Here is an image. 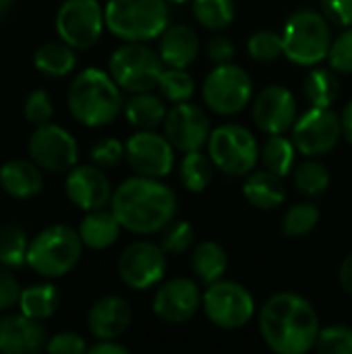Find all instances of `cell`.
<instances>
[{
	"label": "cell",
	"instance_id": "20",
	"mask_svg": "<svg viewBox=\"0 0 352 354\" xmlns=\"http://www.w3.org/2000/svg\"><path fill=\"white\" fill-rule=\"evenodd\" d=\"M50 336L39 319L27 317L21 311L0 317V353L35 354L46 351Z\"/></svg>",
	"mask_w": 352,
	"mask_h": 354
},
{
	"label": "cell",
	"instance_id": "4",
	"mask_svg": "<svg viewBox=\"0 0 352 354\" xmlns=\"http://www.w3.org/2000/svg\"><path fill=\"white\" fill-rule=\"evenodd\" d=\"M79 230L68 224H52L31 239L27 268L46 280H56L71 274L83 253Z\"/></svg>",
	"mask_w": 352,
	"mask_h": 354
},
{
	"label": "cell",
	"instance_id": "28",
	"mask_svg": "<svg viewBox=\"0 0 352 354\" xmlns=\"http://www.w3.org/2000/svg\"><path fill=\"white\" fill-rule=\"evenodd\" d=\"M60 307V290L52 282H37L21 290L17 309L33 319H50Z\"/></svg>",
	"mask_w": 352,
	"mask_h": 354
},
{
	"label": "cell",
	"instance_id": "50",
	"mask_svg": "<svg viewBox=\"0 0 352 354\" xmlns=\"http://www.w3.org/2000/svg\"><path fill=\"white\" fill-rule=\"evenodd\" d=\"M340 118H342V133H344V137L352 143V100L346 104V108H344V112H342Z\"/></svg>",
	"mask_w": 352,
	"mask_h": 354
},
{
	"label": "cell",
	"instance_id": "18",
	"mask_svg": "<svg viewBox=\"0 0 352 354\" xmlns=\"http://www.w3.org/2000/svg\"><path fill=\"white\" fill-rule=\"evenodd\" d=\"M64 193L75 207L83 212H93L110 205L114 189L104 168L91 162V164H77L66 172Z\"/></svg>",
	"mask_w": 352,
	"mask_h": 354
},
{
	"label": "cell",
	"instance_id": "26",
	"mask_svg": "<svg viewBox=\"0 0 352 354\" xmlns=\"http://www.w3.org/2000/svg\"><path fill=\"white\" fill-rule=\"evenodd\" d=\"M33 66L52 79H62L71 75L77 66V50L62 41L60 37L56 41L41 44L33 54Z\"/></svg>",
	"mask_w": 352,
	"mask_h": 354
},
{
	"label": "cell",
	"instance_id": "15",
	"mask_svg": "<svg viewBox=\"0 0 352 354\" xmlns=\"http://www.w3.org/2000/svg\"><path fill=\"white\" fill-rule=\"evenodd\" d=\"M127 162L139 176L164 178L174 166V145L166 135L154 131H139L131 135L124 143Z\"/></svg>",
	"mask_w": 352,
	"mask_h": 354
},
{
	"label": "cell",
	"instance_id": "51",
	"mask_svg": "<svg viewBox=\"0 0 352 354\" xmlns=\"http://www.w3.org/2000/svg\"><path fill=\"white\" fill-rule=\"evenodd\" d=\"M17 0H0V15H4Z\"/></svg>",
	"mask_w": 352,
	"mask_h": 354
},
{
	"label": "cell",
	"instance_id": "22",
	"mask_svg": "<svg viewBox=\"0 0 352 354\" xmlns=\"http://www.w3.org/2000/svg\"><path fill=\"white\" fill-rule=\"evenodd\" d=\"M0 189L15 199H33L44 189V170L31 158L6 160L0 166Z\"/></svg>",
	"mask_w": 352,
	"mask_h": 354
},
{
	"label": "cell",
	"instance_id": "31",
	"mask_svg": "<svg viewBox=\"0 0 352 354\" xmlns=\"http://www.w3.org/2000/svg\"><path fill=\"white\" fill-rule=\"evenodd\" d=\"M214 168H216V164L212 162L210 153L205 156V153H201V149L187 151L185 158L180 160V168H178L183 187L191 193H203L214 178Z\"/></svg>",
	"mask_w": 352,
	"mask_h": 354
},
{
	"label": "cell",
	"instance_id": "7",
	"mask_svg": "<svg viewBox=\"0 0 352 354\" xmlns=\"http://www.w3.org/2000/svg\"><path fill=\"white\" fill-rule=\"evenodd\" d=\"M164 68L166 64L160 52L149 48L145 41H124L108 60V73L118 87L129 93L151 91L158 87Z\"/></svg>",
	"mask_w": 352,
	"mask_h": 354
},
{
	"label": "cell",
	"instance_id": "3",
	"mask_svg": "<svg viewBox=\"0 0 352 354\" xmlns=\"http://www.w3.org/2000/svg\"><path fill=\"white\" fill-rule=\"evenodd\" d=\"M122 89L108 71L89 66L77 73L66 93L71 116L83 127L98 129L110 124L122 110Z\"/></svg>",
	"mask_w": 352,
	"mask_h": 354
},
{
	"label": "cell",
	"instance_id": "38",
	"mask_svg": "<svg viewBox=\"0 0 352 354\" xmlns=\"http://www.w3.org/2000/svg\"><path fill=\"white\" fill-rule=\"evenodd\" d=\"M247 52L257 62H274L284 54L282 33H276L272 29H261L249 35L247 39Z\"/></svg>",
	"mask_w": 352,
	"mask_h": 354
},
{
	"label": "cell",
	"instance_id": "37",
	"mask_svg": "<svg viewBox=\"0 0 352 354\" xmlns=\"http://www.w3.org/2000/svg\"><path fill=\"white\" fill-rule=\"evenodd\" d=\"M319 222V209L317 205L305 201V203H297L293 205L282 220V230L286 236L290 239H301L307 236L309 232H313V228Z\"/></svg>",
	"mask_w": 352,
	"mask_h": 354
},
{
	"label": "cell",
	"instance_id": "40",
	"mask_svg": "<svg viewBox=\"0 0 352 354\" xmlns=\"http://www.w3.org/2000/svg\"><path fill=\"white\" fill-rule=\"evenodd\" d=\"M23 116L29 124L39 127V124H48L52 122L54 116V104L50 100V95L44 89H33L27 93L25 102H23Z\"/></svg>",
	"mask_w": 352,
	"mask_h": 354
},
{
	"label": "cell",
	"instance_id": "46",
	"mask_svg": "<svg viewBox=\"0 0 352 354\" xmlns=\"http://www.w3.org/2000/svg\"><path fill=\"white\" fill-rule=\"evenodd\" d=\"M322 10L328 21L340 27H352V0H322Z\"/></svg>",
	"mask_w": 352,
	"mask_h": 354
},
{
	"label": "cell",
	"instance_id": "32",
	"mask_svg": "<svg viewBox=\"0 0 352 354\" xmlns=\"http://www.w3.org/2000/svg\"><path fill=\"white\" fill-rule=\"evenodd\" d=\"M295 156H297V147L293 139H286L284 135H270V139L263 143L259 151V158L266 170L282 178L295 170Z\"/></svg>",
	"mask_w": 352,
	"mask_h": 354
},
{
	"label": "cell",
	"instance_id": "5",
	"mask_svg": "<svg viewBox=\"0 0 352 354\" xmlns=\"http://www.w3.org/2000/svg\"><path fill=\"white\" fill-rule=\"evenodd\" d=\"M106 29L122 41L158 39L170 23L168 0H108Z\"/></svg>",
	"mask_w": 352,
	"mask_h": 354
},
{
	"label": "cell",
	"instance_id": "49",
	"mask_svg": "<svg viewBox=\"0 0 352 354\" xmlns=\"http://www.w3.org/2000/svg\"><path fill=\"white\" fill-rule=\"evenodd\" d=\"M338 278H340V286L346 295L352 297V253L342 261L340 266V272H338Z\"/></svg>",
	"mask_w": 352,
	"mask_h": 354
},
{
	"label": "cell",
	"instance_id": "48",
	"mask_svg": "<svg viewBox=\"0 0 352 354\" xmlns=\"http://www.w3.org/2000/svg\"><path fill=\"white\" fill-rule=\"evenodd\" d=\"M89 354H129V348L122 346L118 340H98L93 346L87 348Z\"/></svg>",
	"mask_w": 352,
	"mask_h": 354
},
{
	"label": "cell",
	"instance_id": "23",
	"mask_svg": "<svg viewBox=\"0 0 352 354\" xmlns=\"http://www.w3.org/2000/svg\"><path fill=\"white\" fill-rule=\"evenodd\" d=\"M160 39V56L166 66L187 68L199 54V35L189 25H168Z\"/></svg>",
	"mask_w": 352,
	"mask_h": 354
},
{
	"label": "cell",
	"instance_id": "30",
	"mask_svg": "<svg viewBox=\"0 0 352 354\" xmlns=\"http://www.w3.org/2000/svg\"><path fill=\"white\" fill-rule=\"evenodd\" d=\"M191 266L195 276L205 282L212 284L216 280H222V276L228 270V255L224 251V247H220L214 241H201L191 255Z\"/></svg>",
	"mask_w": 352,
	"mask_h": 354
},
{
	"label": "cell",
	"instance_id": "36",
	"mask_svg": "<svg viewBox=\"0 0 352 354\" xmlns=\"http://www.w3.org/2000/svg\"><path fill=\"white\" fill-rule=\"evenodd\" d=\"M158 87H160L162 95L168 102H172V104L189 102L193 97V93H195V81H193V77L185 68H174V66L164 68Z\"/></svg>",
	"mask_w": 352,
	"mask_h": 354
},
{
	"label": "cell",
	"instance_id": "39",
	"mask_svg": "<svg viewBox=\"0 0 352 354\" xmlns=\"http://www.w3.org/2000/svg\"><path fill=\"white\" fill-rule=\"evenodd\" d=\"M193 239H195V230L187 220H172L162 230L160 245L168 255H180L193 245Z\"/></svg>",
	"mask_w": 352,
	"mask_h": 354
},
{
	"label": "cell",
	"instance_id": "27",
	"mask_svg": "<svg viewBox=\"0 0 352 354\" xmlns=\"http://www.w3.org/2000/svg\"><path fill=\"white\" fill-rule=\"evenodd\" d=\"M122 112H124V118L129 120V124H133L139 131H154L156 127L164 124V118L168 114L164 100L154 95L151 91L133 93L124 102Z\"/></svg>",
	"mask_w": 352,
	"mask_h": 354
},
{
	"label": "cell",
	"instance_id": "43",
	"mask_svg": "<svg viewBox=\"0 0 352 354\" xmlns=\"http://www.w3.org/2000/svg\"><path fill=\"white\" fill-rule=\"evenodd\" d=\"M328 62H330L332 71H336V73H342V75L352 73V27L342 31L332 41Z\"/></svg>",
	"mask_w": 352,
	"mask_h": 354
},
{
	"label": "cell",
	"instance_id": "41",
	"mask_svg": "<svg viewBox=\"0 0 352 354\" xmlns=\"http://www.w3.org/2000/svg\"><path fill=\"white\" fill-rule=\"evenodd\" d=\"M315 348L322 354H352V330L344 326L324 328L317 336Z\"/></svg>",
	"mask_w": 352,
	"mask_h": 354
},
{
	"label": "cell",
	"instance_id": "33",
	"mask_svg": "<svg viewBox=\"0 0 352 354\" xmlns=\"http://www.w3.org/2000/svg\"><path fill=\"white\" fill-rule=\"evenodd\" d=\"M338 79L330 68H311L303 83L307 102L317 108H330L338 97Z\"/></svg>",
	"mask_w": 352,
	"mask_h": 354
},
{
	"label": "cell",
	"instance_id": "19",
	"mask_svg": "<svg viewBox=\"0 0 352 354\" xmlns=\"http://www.w3.org/2000/svg\"><path fill=\"white\" fill-rule=\"evenodd\" d=\"M201 303L203 297L197 282H193L191 278H170L160 284L151 307L162 322L170 326H180L195 317Z\"/></svg>",
	"mask_w": 352,
	"mask_h": 354
},
{
	"label": "cell",
	"instance_id": "11",
	"mask_svg": "<svg viewBox=\"0 0 352 354\" xmlns=\"http://www.w3.org/2000/svg\"><path fill=\"white\" fill-rule=\"evenodd\" d=\"M201 307L205 317L222 330H241L255 313V301L251 292L243 284L230 280L212 282L203 292Z\"/></svg>",
	"mask_w": 352,
	"mask_h": 354
},
{
	"label": "cell",
	"instance_id": "16",
	"mask_svg": "<svg viewBox=\"0 0 352 354\" xmlns=\"http://www.w3.org/2000/svg\"><path fill=\"white\" fill-rule=\"evenodd\" d=\"M253 122L266 135H284L299 118L297 97L282 85L263 87L253 100Z\"/></svg>",
	"mask_w": 352,
	"mask_h": 354
},
{
	"label": "cell",
	"instance_id": "8",
	"mask_svg": "<svg viewBox=\"0 0 352 354\" xmlns=\"http://www.w3.org/2000/svg\"><path fill=\"white\" fill-rule=\"evenodd\" d=\"M201 95L212 112L234 116L249 106L253 97V81L239 64H216L203 81Z\"/></svg>",
	"mask_w": 352,
	"mask_h": 354
},
{
	"label": "cell",
	"instance_id": "42",
	"mask_svg": "<svg viewBox=\"0 0 352 354\" xmlns=\"http://www.w3.org/2000/svg\"><path fill=\"white\" fill-rule=\"evenodd\" d=\"M89 156L95 166L110 170V168H116L127 158V151H124V145L116 137H104L93 143Z\"/></svg>",
	"mask_w": 352,
	"mask_h": 354
},
{
	"label": "cell",
	"instance_id": "52",
	"mask_svg": "<svg viewBox=\"0 0 352 354\" xmlns=\"http://www.w3.org/2000/svg\"><path fill=\"white\" fill-rule=\"evenodd\" d=\"M168 2H187V0H168Z\"/></svg>",
	"mask_w": 352,
	"mask_h": 354
},
{
	"label": "cell",
	"instance_id": "12",
	"mask_svg": "<svg viewBox=\"0 0 352 354\" xmlns=\"http://www.w3.org/2000/svg\"><path fill=\"white\" fill-rule=\"evenodd\" d=\"M29 158L50 174H62L77 166L79 145L77 139L60 124L48 122L33 129L27 141Z\"/></svg>",
	"mask_w": 352,
	"mask_h": 354
},
{
	"label": "cell",
	"instance_id": "17",
	"mask_svg": "<svg viewBox=\"0 0 352 354\" xmlns=\"http://www.w3.org/2000/svg\"><path fill=\"white\" fill-rule=\"evenodd\" d=\"M164 135L174 145V149L183 153L197 151L207 145L212 124L207 114L199 106L191 102H180L168 110L164 118Z\"/></svg>",
	"mask_w": 352,
	"mask_h": 354
},
{
	"label": "cell",
	"instance_id": "6",
	"mask_svg": "<svg viewBox=\"0 0 352 354\" xmlns=\"http://www.w3.org/2000/svg\"><path fill=\"white\" fill-rule=\"evenodd\" d=\"M332 41L330 21L313 8L295 10L282 29L284 56L299 66H317L326 60Z\"/></svg>",
	"mask_w": 352,
	"mask_h": 354
},
{
	"label": "cell",
	"instance_id": "34",
	"mask_svg": "<svg viewBox=\"0 0 352 354\" xmlns=\"http://www.w3.org/2000/svg\"><path fill=\"white\" fill-rule=\"evenodd\" d=\"M293 180L301 195L319 197L330 187V172L322 162L309 158L293 170Z\"/></svg>",
	"mask_w": 352,
	"mask_h": 354
},
{
	"label": "cell",
	"instance_id": "25",
	"mask_svg": "<svg viewBox=\"0 0 352 354\" xmlns=\"http://www.w3.org/2000/svg\"><path fill=\"white\" fill-rule=\"evenodd\" d=\"M243 195L257 209H276L286 199L282 176L270 170L247 174L245 185H243Z\"/></svg>",
	"mask_w": 352,
	"mask_h": 354
},
{
	"label": "cell",
	"instance_id": "24",
	"mask_svg": "<svg viewBox=\"0 0 352 354\" xmlns=\"http://www.w3.org/2000/svg\"><path fill=\"white\" fill-rule=\"evenodd\" d=\"M120 230H122V226H120L118 218L114 216L112 209H106V207L87 212L79 224V236H81L83 245L93 251L112 247L118 241Z\"/></svg>",
	"mask_w": 352,
	"mask_h": 354
},
{
	"label": "cell",
	"instance_id": "2",
	"mask_svg": "<svg viewBox=\"0 0 352 354\" xmlns=\"http://www.w3.org/2000/svg\"><path fill=\"white\" fill-rule=\"evenodd\" d=\"M110 209L124 230L147 236L162 232L174 220L176 195L162 178L135 174L114 189Z\"/></svg>",
	"mask_w": 352,
	"mask_h": 354
},
{
	"label": "cell",
	"instance_id": "10",
	"mask_svg": "<svg viewBox=\"0 0 352 354\" xmlns=\"http://www.w3.org/2000/svg\"><path fill=\"white\" fill-rule=\"evenodd\" d=\"M54 27L58 37L77 52L89 50L104 33V6L98 0H64L56 10Z\"/></svg>",
	"mask_w": 352,
	"mask_h": 354
},
{
	"label": "cell",
	"instance_id": "35",
	"mask_svg": "<svg viewBox=\"0 0 352 354\" xmlns=\"http://www.w3.org/2000/svg\"><path fill=\"white\" fill-rule=\"evenodd\" d=\"M193 17L199 25L212 31L226 29L234 19L232 0H193Z\"/></svg>",
	"mask_w": 352,
	"mask_h": 354
},
{
	"label": "cell",
	"instance_id": "1",
	"mask_svg": "<svg viewBox=\"0 0 352 354\" xmlns=\"http://www.w3.org/2000/svg\"><path fill=\"white\" fill-rule=\"evenodd\" d=\"M319 315L313 305L295 295L278 292L259 311V334L278 354H307L319 336Z\"/></svg>",
	"mask_w": 352,
	"mask_h": 354
},
{
	"label": "cell",
	"instance_id": "44",
	"mask_svg": "<svg viewBox=\"0 0 352 354\" xmlns=\"http://www.w3.org/2000/svg\"><path fill=\"white\" fill-rule=\"evenodd\" d=\"M87 342L77 332H58L50 336L46 344V353L50 354H83L87 353Z\"/></svg>",
	"mask_w": 352,
	"mask_h": 354
},
{
	"label": "cell",
	"instance_id": "13",
	"mask_svg": "<svg viewBox=\"0 0 352 354\" xmlns=\"http://www.w3.org/2000/svg\"><path fill=\"white\" fill-rule=\"evenodd\" d=\"M290 131L297 151H301L307 158L330 153L344 135L342 118L332 108L317 106H311L305 114H301Z\"/></svg>",
	"mask_w": 352,
	"mask_h": 354
},
{
	"label": "cell",
	"instance_id": "21",
	"mask_svg": "<svg viewBox=\"0 0 352 354\" xmlns=\"http://www.w3.org/2000/svg\"><path fill=\"white\" fill-rule=\"evenodd\" d=\"M131 319L133 309L129 301L118 295H106L87 311V330L98 340H116L129 330Z\"/></svg>",
	"mask_w": 352,
	"mask_h": 354
},
{
	"label": "cell",
	"instance_id": "47",
	"mask_svg": "<svg viewBox=\"0 0 352 354\" xmlns=\"http://www.w3.org/2000/svg\"><path fill=\"white\" fill-rule=\"evenodd\" d=\"M234 56V44L226 35H214L207 41V58L214 64H226Z\"/></svg>",
	"mask_w": 352,
	"mask_h": 354
},
{
	"label": "cell",
	"instance_id": "14",
	"mask_svg": "<svg viewBox=\"0 0 352 354\" xmlns=\"http://www.w3.org/2000/svg\"><path fill=\"white\" fill-rule=\"evenodd\" d=\"M166 251L151 241L131 243L118 257V276L133 290H147L166 274Z\"/></svg>",
	"mask_w": 352,
	"mask_h": 354
},
{
	"label": "cell",
	"instance_id": "29",
	"mask_svg": "<svg viewBox=\"0 0 352 354\" xmlns=\"http://www.w3.org/2000/svg\"><path fill=\"white\" fill-rule=\"evenodd\" d=\"M29 232L19 222L6 220L0 224V263L10 270H21L27 266L29 253Z\"/></svg>",
	"mask_w": 352,
	"mask_h": 354
},
{
	"label": "cell",
	"instance_id": "9",
	"mask_svg": "<svg viewBox=\"0 0 352 354\" xmlns=\"http://www.w3.org/2000/svg\"><path fill=\"white\" fill-rule=\"evenodd\" d=\"M207 153L224 174L247 176L259 160V145L249 129L241 124H220L212 129Z\"/></svg>",
	"mask_w": 352,
	"mask_h": 354
},
{
	"label": "cell",
	"instance_id": "45",
	"mask_svg": "<svg viewBox=\"0 0 352 354\" xmlns=\"http://www.w3.org/2000/svg\"><path fill=\"white\" fill-rule=\"evenodd\" d=\"M21 290L23 288L19 280L15 278L12 270L0 263V313H6L12 307H17Z\"/></svg>",
	"mask_w": 352,
	"mask_h": 354
}]
</instances>
